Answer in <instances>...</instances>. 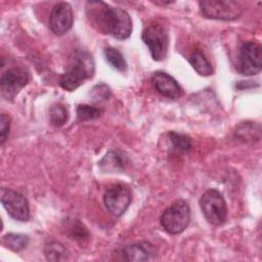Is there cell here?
Masks as SVG:
<instances>
[{"mask_svg":"<svg viewBox=\"0 0 262 262\" xmlns=\"http://www.w3.org/2000/svg\"><path fill=\"white\" fill-rule=\"evenodd\" d=\"M29 236L21 233H7L2 237V244L13 252H19L29 244Z\"/></svg>","mask_w":262,"mask_h":262,"instance_id":"cell-20","label":"cell"},{"mask_svg":"<svg viewBox=\"0 0 262 262\" xmlns=\"http://www.w3.org/2000/svg\"><path fill=\"white\" fill-rule=\"evenodd\" d=\"M49 118H50V123L54 127H61L63 126L69 118L68 110L67 107L59 102H56L51 105L50 111H49Z\"/></svg>","mask_w":262,"mask_h":262,"instance_id":"cell-22","label":"cell"},{"mask_svg":"<svg viewBox=\"0 0 262 262\" xmlns=\"http://www.w3.org/2000/svg\"><path fill=\"white\" fill-rule=\"evenodd\" d=\"M104 56L106 61L117 71L125 72L127 70V62L121 53V51L114 47H106L104 48Z\"/></svg>","mask_w":262,"mask_h":262,"instance_id":"cell-21","label":"cell"},{"mask_svg":"<svg viewBox=\"0 0 262 262\" xmlns=\"http://www.w3.org/2000/svg\"><path fill=\"white\" fill-rule=\"evenodd\" d=\"M91 54L83 49H76L70 56L66 72L59 79V85L67 91H74L85 80L93 77L95 72Z\"/></svg>","mask_w":262,"mask_h":262,"instance_id":"cell-2","label":"cell"},{"mask_svg":"<svg viewBox=\"0 0 262 262\" xmlns=\"http://www.w3.org/2000/svg\"><path fill=\"white\" fill-rule=\"evenodd\" d=\"M235 136L243 141L260 139V125L255 122H243L236 127Z\"/></svg>","mask_w":262,"mask_h":262,"instance_id":"cell-17","label":"cell"},{"mask_svg":"<svg viewBox=\"0 0 262 262\" xmlns=\"http://www.w3.org/2000/svg\"><path fill=\"white\" fill-rule=\"evenodd\" d=\"M1 203L8 215L16 221L27 222L30 219V207L28 200L17 191L9 188H1Z\"/></svg>","mask_w":262,"mask_h":262,"instance_id":"cell-8","label":"cell"},{"mask_svg":"<svg viewBox=\"0 0 262 262\" xmlns=\"http://www.w3.org/2000/svg\"><path fill=\"white\" fill-rule=\"evenodd\" d=\"M103 111L99 107L91 106L88 104H79L77 107V119L79 122L94 120L102 115Z\"/></svg>","mask_w":262,"mask_h":262,"instance_id":"cell-23","label":"cell"},{"mask_svg":"<svg viewBox=\"0 0 262 262\" xmlns=\"http://www.w3.org/2000/svg\"><path fill=\"white\" fill-rule=\"evenodd\" d=\"M262 69V47L255 41L242 44L238 50L237 70L242 75L253 76Z\"/></svg>","mask_w":262,"mask_h":262,"instance_id":"cell-6","label":"cell"},{"mask_svg":"<svg viewBox=\"0 0 262 262\" xmlns=\"http://www.w3.org/2000/svg\"><path fill=\"white\" fill-rule=\"evenodd\" d=\"M44 254L48 261H66L69 259V252L66 247L56 241L49 242L44 248Z\"/></svg>","mask_w":262,"mask_h":262,"instance_id":"cell-18","label":"cell"},{"mask_svg":"<svg viewBox=\"0 0 262 262\" xmlns=\"http://www.w3.org/2000/svg\"><path fill=\"white\" fill-rule=\"evenodd\" d=\"M88 18L102 34L125 40L132 33V20L129 13L119 7H113L102 1H89L86 4Z\"/></svg>","mask_w":262,"mask_h":262,"instance_id":"cell-1","label":"cell"},{"mask_svg":"<svg viewBox=\"0 0 262 262\" xmlns=\"http://www.w3.org/2000/svg\"><path fill=\"white\" fill-rule=\"evenodd\" d=\"M103 203L112 215L120 217L126 212L131 203V192L125 185H112L103 194Z\"/></svg>","mask_w":262,"mask_h":262,"instance_id":"cell-10","label":"cell"},{"mask_svg":"<svg viewBox=\"0 0 262 262\" xmlns=\"http://www.w3.org/2000/svg\"><path fill=\"white\" fill-rule=\"evenodd\" d=\"M128 163L127 157L118 150H110L99 162V168L103 172L117 173L124 170Z\"/></svg>","mask_w":262,"mask_h":262,"instance_id":"cell-13","label":"cell"},{"mask_svg":"<svg viewBox=\"0 0 262 262\" xmlns=\"http://www.w3.org/2000/svg\"><path fill=\"white\" fill-rule=\"evenodd\" d=\"M141 39L148 47L152 59L157 61L165 59L168 52L169 35L167 30L163 26H148L143 30Z\"/></svg>","mask_w":262,"mask_h":262,"instance_id":"cell-7","label":"cell"},{"mask_svg":"<svg viewBox=\"0 0 262 262\" xmlns=\"http://www.w3.org/2000/svg\"><path fill=\"white\" fill-rule=\"evenodd\" d=\"M151 82L155 89L163 96L175 99L183 94L182 88L178 82L165 72H156L151 77Z\"/></svg>","mask_w":262,"mask_h":262,"instance_id":"cell-12","label":"cell"},{"mask_svg":"<svg viewBox=\"0 0 262 262\" xmlns=\"http://www.w3.org/2000/svg\"><path fill=\"white\" fill-rule=\"evenodd\" d=\"M63 228L66 233L70 236V238L76 239L78 242L87 241L90 236L87 228L84 224L77 219H70L63 223Z\"/></svg>","mask_w":262,"mask_h":262,"instance_id":"cell-16","label":"cell"},{"mask_svg":"<svg viewBox=\"0 0 262 262\" xmlns=\"http://www.w3.org/2000/svg\"><path fill=\"white\" fill-rule=\"evenodd\" d=\"M90 95L94 101H104L111 96V89L105 84H98L92 88Z\"/></svg>","mask_w":262,"mask_h":262,"instance_id":"cell-24","label":"cell"},{"mask_svg":"<svg viewBox=\"0 0 262 262\" xmlns=\"http://www.w3.org/2000/svg\"><path fill=\"white\" fill-rule=\"evenodd\" d=\"M162 227L170 234L182 232L190 221V209L183 200H177L168 207L161 216Z\"/></svg>","mask_w":262,"mask_h":262,"instance_id":"cell-3","label":"cell"},{"mask_svg":"<svg viewBox=\"0 0 262 262\" xmlns=\"http://www.w3.org/2000/svg\"><path fill=\"white\" fill-rule=\"evenodd\" d=\"M168 139L170 143V148L173 152L184 154L191 148V139L187 135L179 134L176 132H169Z\"/></svg>","mask_w":262,"mask_h":262,"instance_id":"cell-19","label":"cell"},{"mask_svg":"<svg viewBox=\"0 0 262 262\" xmlns=\"http://www.w3.org/2000/svg\"><path fill=\"white\" fill-rule=\"evenodd\" d=\"M10 130V118L6 114H2L0 118V143L1 145L7 140Z\"/></svg>","mask_w":262,"mask_h":262,"instance_id":"cell-25","label":"cell"},{"mask_svg":"<svg viewBox=\"0 0 262 262\" xmlns=\"http://www.w3.org/2000/svg\"><path fill=\"white\" fill-rule=\"evenodd\" d=\"M188 61L193 68V70L201 76H210L213 74V67L211 62L207 59L205 54L200 49H194L189 57Z\"/></svg>","mask_w":262,"mask_h":262,"instance_id":"cell-15","label":"cell"},{"mask_svg":"<svg viewBox=\"0 0 262 262\" xmlns=\"http://www.w3.org/2000/svg\"><path fill=\"white\" fill-rule=\"evenodd\" d=\"M152 254V245L147 242L126 246L122 250L124 259L128 261H146Z\"/></svg>","mask_w":262,"mask_h":262,"instance_id":"cell-14","label":"cell"},{"mask_svg":"<svg viewBox=\"0 0 262 262\" xmlns=\"http://www.w3.org/2000/svg\"><path fill=\"white\" fill-rule=\"evenodd\" d=\"M200 207L205 218L210 224L222 225L226 221V202L217 189H207L200 199Z\"/></svg>","mask_w":262,"mask_h":262,"instance_id":"cell-4","label":"cell"},{"mask_svg":"<svg viewBox=\"0 0 262 262\" xmlns=\"http://www.w3.org/2000/svg\"><path fill=\"white\" fill-rule=\"evenodd\" d=\"M29 74L21 68H11L5 71L0 78L1 95L5 100H12L28 84Z\"/></svg>","mask_w":262,"mask_h":262,"instance_id":"cell-9","label":"cell"},{"mask_svg":"<svg viewBox=\"0 0 262 262\" xmlns=\"http://www.w3.org/2000/svg\"><path fill=\"white\" fill-rule=\"evenodd\" d=\"M74 24V12L68 2H59L52 7L49 15V27L53 34L61 36L68 33Z\"/></svg>","mask_w":262,"mask_h":262,"instance_id":"cell-11","label":"cell"},{"mask_svg":"<svg viewBox=\"0 0 262 262\" xmlns=\"http://www.w3.org/2000/svg\"><path fill=\"white\" fill-rule=\"evenodd\" d=\"M200 8L204 16L218 20H233L239 17L244 6L237 1L231 0H205L200 2Z\"/></svg>","mask_w":262,"mask_h":262,"instance_id":"cell-5","label":"cell"}]
</instances>
